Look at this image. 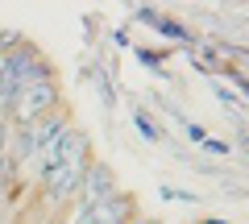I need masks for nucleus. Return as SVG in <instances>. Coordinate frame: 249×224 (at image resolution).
<instances>
[{"instance_id":"nucleus-3","label":"nucleus","mask_w":249,"mask_h":224,"mask_svg":"<svg viewBox=\"0 0 249 224\" xmlns=\"http://www.w3.org/2000/svg\"><path fill=\"white\" fill-rule=\"evenodd\" d=\"M116 191H121V187H116V171L108 166V162H91L88 174H83L79 199H75V212H79V207H96V204H104V199H112Z\"/></svg>"},{"instance_id":"nucleus-13","label":"nucleus","mask_w":249,"mask_h":224,"mask_svg":"<svg viewBox=\"0 0 249 224\" xmlns=\"http://www.w3.org/2000/svg\"><path fill=\"white\" fill-rule=\"evenodd\" d=\"M208 224H229V220H208Z\"/></svg>"},{"instance_id":"nucleus-10","label":"nucleus","mask_w":249,"mask_h":224,"mask_svg":"<svg viewBox=\"0 0 249 224\" xmlns=\"http://www.w3.org/2000/svg\"><path fill=\"white\" fill-rule=\"evenodd\" d=\"M158 195H162V199H183V204H196V195H191V191H175V187H158Z\"/></svg>"},{"instance_id":"nucleus-8","label":"nucleus","mask_w":249,"mask_h":224,"mask_svg":"<svg viewBox=\"0 0 249 224\" xmlns=\"http://www.w3.org/2000/svg\"><path fill=\"white\" fill-rule=\"evenodd\" d=\"M133 50H137V58H142L145 67H162V58L170 54V50H150V46H133Z\"/></svg>"},{"instance_id":"nucleus-5","label":"nucleus","mask_w":249,"mask_h":224,"mask_svg":"<svg viewBox=\"0 0 249 224\" xmlns=\"http://www.w3.org/2000/svg\"><path fill=\"white\" fill-rule=\"evenodd\" d=\"M133 129H137V133H142L150 145L162 141V125H158V117H154V112H145V108H133Z\"/></svg>"},{"instance_id":"nucleus-1","label":"nucleus","mask_w":249,"mask_h":224,"mask_svg":"<svg viewBox=\"0 0 249 224\" xmlns=\"http://www.w3.org/2000/svg\"><path fill=\"white\" fill-rule=\"evenodd\" d=\"M54 108H62L58 71H54V67H46L42 75H34V79H29L25 87H21L17 104H13V112H9V125H17V129H29V125H37L42 117H50Z\"/></svg>"},{"instance_id":"nucleus-9","label":"nucleus","mask_w":249,"mask_h":224,"mask_svg":"<svg viewBox=\"0 0 249 224\" xmlns=\"http://www.w3.org/2000/svg\"><path fill=\"white\" fill-rule=\"evenodd\" d=\"M204 154H212V158H224V154H229V141H220V137H204Z\"/></svg>"},{"instance_id":"nucleus-4","label":"nucleus","mask_w":249,"mask_h":224,"mask_svg":"<svg viewBox=\"0 0 249 224\" xmlns=\"http://www.w3.org/2000/svg\"><path fill=\"white\" fill-rule=\"evenodd\" d=\"M150 29H158V34L166 37V42H183V46H196V34H191V25H187V21H175V17H166V13H158Z\"/></svg>"},{"instance_id":"nucleus-12","label":"nucleus","mask_w":249,"mask_h":224,"mask_svg":"<svg viewBox=\"0 0 249 224\" xmlns=\"http://www.w3.org/2000/svg\"><path fill=\"white\" fill-rule=\"evenodd\" d=\"M133 224H158V220H145V216H137V220Z\"/></svg>"},{"instance_id":"nucleus-6","label":"nucleus","mask_w":249,"mask_h":224,"mask_svg":"<svg viewBox=\"0 0 249 224\" xmlns=\"http://www.w3.org/2000/svg\"><path fill=\"white\" fill-rule=\"evenodd\" d=\"M88 75H91V79H96V91H100V104H104V108H112V104H116V96H112V79H108V75L100 71V67H88Z\"/></svg>"},{"instance_id":"nucleus-7","label":"nucleus","mask_w":249,"mask_h":224,"mask_svg":"<svg viewBox=\"0 0 249 224\" xmlns=\"http://www.w3.org/2000/svg\"><path fill=\"white\" fill-rule=\"evenodd\" d=\"M9 133H13V125H9V117L0 112V179L9 171Z\"/></svg>"},{"instance_id":"nucleus-2","label":"nucleus","mask_w":249,"mask_h":224,"mask_svg":"<svg viewBox=\"0 0 249 224\" xmlns=\"http://www.w3.org/2000/svg\"><path fill=\"white\" fill-rule=\"evenodd\" d=\"M133 220H137V195H129V191H116L104 204L75 212V224H133Z\"/></svg>"},{"instance_id":"nucleus-11","label":"nucleus","mask_w":249,"mask_h":224,"mask_svg":"<svg viewBox=\"0 0 249 224\" xmlns=\"http://www.w3.org/2000/svg\"><path fill=\"white\" fill-rule=\"evenodd\" d=\"M183 129H187V137H191V141H196V145H204V137H208V133H204V129H199V125H183Z\"/></svg>"}]
</instances>
